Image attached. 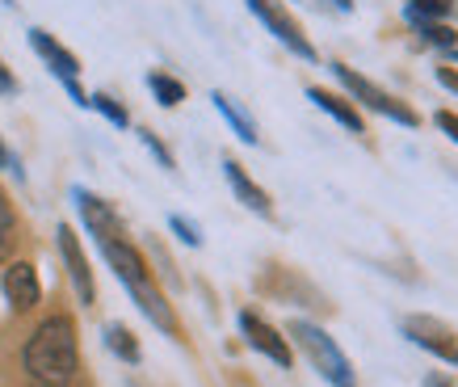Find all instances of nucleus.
Here are the masks:
<instances>
[{"instance_id":"nucleus-21","label":"nucleus","mask_w":458,"mask_h":387,"mask_svg":"<svg viewBox=\"0 0 458 387\" xmlns=\"http://www.w3.org/2000/svg\"><path fill=\"white\" fill-rule=\"evenodd\" d=\"M168 223H173V232H177L181 240H185V245H202V236H198V228H194L190 219H181V215H173Z\"/></svg>"},{"instance_id":"nucleus-4","label":"nucleus","mask_w":458,"mask_h":387,"mask_svg":"<svg viewBox=\"0 0 458 387\" xmlns=\"http://www.w3.org/2000/svg\"><path fill=\"white\" fill-rule=\"evenodd\" d=\"M333 76L341 84H345L349 93H353V101H361L366 110H375V114H383V118H391V123H400V126H417V114L403 106L400 97H391L387 89H378L375 81H366L361 72H353V68H345V64H333Z\"/></svg>"},{"instance_id":"nucleus-24","label":"nucleus","mask_w":458,"mask_h":387,"mask_svg":"<svg viewBox=\"0 0 458 387\" xmlns=\"http://www.w3.org/2000/svg\"><path fill=\"white\" fill-rule=\"evenodd\" d=\"M437 81H442L445 89L458 97V72H454V68H437Z\"/></svg>"},{"instance_id":"nucleus-1","label":"nucleus","mask_w":458,"mask_h":387,"mask_svg":"<svg viewBox=\"0 0 458 387\" xmlns=\"http://www.w3.org/2000/svg\"><path fill=\"white\" fill-rule=\"evenodd\" d=\"M21 362H26V374L38 387H68L76 379V371H81L76 324L68 316H47L38 329L30 332Z\"/></svg>"},{"instance_id":"nucleus-25","label":"nucleus","mask_w":458,"mask_h":387,"mask_svg":"<svg viewBox=\"0 0 458 387\" xmlns=\"http://www.w3.org/2000/svg\"><path fill=\"white\" fill-rule=\"evenodd\" d=\"M17 89V81L9 76V68H4V59H0V93H13Z\"/></svg>"},{"instance_id":"nucleus-5","label":"nucleus","mask_w":458,"mask_h":387,"mask_svg":"<svg viewBox=\"0 0 458 387\" xmlns=\"http://www.w3.org/2000/svg\"><path fill=\"white\" fill-rule=\"evenodd\" d=\"M249 9L257 17H261V26L274 34V39L286 47V51H294L299 59H316V47L307 42V34H303V26L294 22L286 9H282L278 0H249Z\"/></svg>"},{"instance_id":"nucleus-9","label":"nucleus","mask_w":458,"mask_h":387,"mask_svg":"<svg viewBox=\"0 0 458 387\" xmlns=\"http://www.w3.org/2000/svg\"><path fill=\"white\" fill-rule=\"evenodd\" d=\"M0 290H4V304L13 312H34L42 299V282H38V270L30 262H13L4 265V278H0Z\"/></svg>"},{"instance_id":"nucleus-8","label":"nucleus","mask_w":458,"mask_h":387,"mask_svg":"<svg viewBox=\"0 0 458 387\" xmlns=\"http://www.w3.org/2000/svg\"><path fill=\"white\" fill-rule=\"evenodd\" d=\"M240 332H244V341H249L257 354H265L269 362H278V366L291 371L294 354H291V346H286V337H282L274 324H265L257 312H240Z\"/></svg>"},{"instance_id":"nucleus-6","label":"nucleus","mask_w":458,"mask_h":387,"mask_svg":"<svg viewBox=\"0 0 458 387\" xmlns=\"http://www.w3.org/2000/svg\"><path fill=\"white\" fill-rule=\"evenodd\" d=\"M30 47H34L42 64H47V68L64 81V89L76 97V106H89V97H84L81 81H76V76H81V64H76V56H72L68 47H64V42H55L47 30H30Z\"/></svg>"},{"instance_id":"nucleus-26","label":"nucleus","mask_w":458,"mask_h":387,"mask_svg":"<svg viewBox=\"0 0 458 387\" xmlns=\"http://www.w3.org/2000/svg\"><path fill=\"white\" fill-rule=\"evenodd\" d=\"M0 168H13V173H17V160H13V152L4 148V139H0Z\"/></svg>"},{"instance_id":"nucleus-10","label":"nucleus","mask_w":458,"mask_h":387,"mask_svg":"<svg viewBox=\"0 0 458 387\" xmlns=\"http://www.w3.org/2000/svg\"><path fill=\"white\" fill-rule=\"evenodd\" d=\"M59 253H64V265H68L72 287H76V295H81V304H93V299H98V287H93V270H89V262H84L81 240H76V232H72L68 223L59 228Z\"/></svg>"},{"instance_id":"nucleus-28","label":"nucleus","mask_w":458,"mask_h":387,"mask_svg":"<svg viewBox=\"0 0 458 387\" xmlns=\"http://www.w3.org/2000/svg\"><path fill=\"white\" fill-rule=\"evenodd\" d=\"M336 9H353V0H333Z\"/></svg>"},{"instance_id":"nucleus-22","label":"nucleus","mask_w":458,"mask_h":387,"mask_svg":"<svg viewBox=\"0 0 458 387\" xmlns=\"http://www.w3.org/2000/svg\"><path fill=\"white\" fill-rule=\"evenodd\" d=\"M433 123L442 126L445 135H450V139H454V143H458V114H450V110H442V114H437V118H433Z\"/></svg>"},{"instance_id":"nucleus-23","label":"nucleus","mask_w":458,"mask_h":387,"mask_svg":"<svg viewBox=\"0 0 458 387\" xmlns=\"http://www.w3.org/2000/svg\"><path fill=\"white\" fill-rule=\"evenodd\" d=\"M143 143H148V148H152V152H156V160H160V165H165V168H173V156L165 152V143H160V139H156V135H148V131H143Z\"/></svg>"},{"instance_id":"nucleus-18","label":"nucleus","mask_w":458,"mask_h":387,"mask_svg":"<svg viewBox=\"0 0 458 387\" xmlns=\"http://www.w3.org/2000/svg\"><path fill=\"white\" fill-rule=\"evenodd\" d=\"M13 232H17L13 207H9V194L0 190V262H4V257H9V249H13Z\"/></svg>"},{"instance_id":"nucleus-13","label":"nucleus","mask_w":458,"mask_h":387,"mask_svg":"<svg viewBox=\"0 0 458 387\" xmlns=\"http://www.w3.org/2000/svg\"><path fill=\"white\" fill-rule=\"evenodd\" d=\"M307 97L316 101L319 110H328V114H333V118H336V123H341V126H349L353 135H361V131H366V123H361V114L353 110V106H349L345 97L328 93V89H307Z\"/></svg>"},{"instance_id":"nucleus-19","label":"nucleus","mask_w":458,"mask_h":387,"mask_svg":"<svg viewBox=\"0 0 458 387\" xmlns=\"http://www.w3.org/2000/svg\"><path fill=\"white\" fill-rule=\"evenodd\" d=\"M89 106H93V110H98L101 118H110L114 126H131V114H126L123 106H118V101H114V97L98 93V97H89Z\"/></svg>"},{"instance_id":"nucleus-20","label":"nucleus","mask_w":458,"mask_h":387,"mask_svg":"<svg viewBox=\"0 0 458 387\" xmlns=\"http://www.w3.org/2000/svg\"><path fill=\"white\" fill-rule=\"evenodd\" d=\"M420 34H425L433 47H445V51H454V47H458V30H450L445 22H425V26H420Z\"/></svg>"},{"instance_id":"nucleus-17","label":"nucleus","mask_w":458,"mask_h":387,"mask_svg":"<svg viewBox=\"0 0 458 387\" xmlns=\"http://www.w3.org/2000/svg\"><path fill=\"white\" fill-rule=\"evenodd\" d=\"M106 346H110L123 362H140V346H135L131 329H123V324H110V329H106Z\"/></svg>"},{"instance_id":"nucleus-11","label":"nucleus","mask_w":458,"mask_h":387,"mask_svg":"<svg viewBox=\"0 0 458 387\" xmlns=\"http://www.w3.org/2000/svg\"><path fill=\"white\" fill-rule=\"evenodd\" d=\"M76 207H81V215H84V228L98 236V240H110V236H126L123 223H118V215H114V211L101 202L98 194L76 190Z\"/></svg>"},{"instance_id":"nucleus-14","label":"nucleus","mask_w":458,"mask_h":387,"mask_svg":"<svg viewBox=\"0 0 458 387\" xmlns=\"http://www.w3.org/2000/svg\"><path fill=\"white\" fill-rule=\"evenodd\" d=\"M210 101H215V110H219L223 118L232 123V131H236V135L244 139V143H257V126H252V118H249L244 110H240V106L232 101V97H227V93H215Z\"/></svg>"},{"instance_id":"nucleus-7","label":"nucleus","mask_w":458,"mask_h":387,"mask_svg":"<svg viewBox=\"0 0 458 387\" xmlns=\"http://www.w3.org/2000/svg\"><path fill=\"white\" fill-rule=\"evenodd\" d=\"M403 337H408L412 346L429 349L433 358H442V362H450V366H458V337H454V329H445L442 320L408 316V320H403Z\"/></svg>"},{"instance_id":"nucleus-15","label":"nucleus","mask_w":458,"mask_h":387,"mask_svg":"<svg viewBox=\"0 0 458 387\" xmlns=\"http://www.w3.org/2000/svg\"><path fill=\"white\" fill-rule=\"evenodd\" d=\"M454 13V0H408V22H445V17Z\"/></svg>"},{"instance_id":"nucleus-27","label":"nucleus","mask_w":458,"mask_h":387,"mask_svg":"<svg viewBox=\"0 0 458 387\" xmlns=\"http://www.w3.org/2000/svg\"><path fill=\"white\" fill-rule=\"evenodd\" d=\"M425 387H454V383H445V379H437V374H429V379H425Z\"/></svg>"},{"instance_id":"nucleus-3","label":"nucleus","mask_w":458,"mask_h":387,"mask_svg":"<svg viewBox=\"0 0 458 387\" xmlns=\"http://www.w3.org/2000/svg\"><path fill=\"white\" fill-rule=\"evenodd\" d=\"M291 332H294V341L303 346V354L311 358V366H316V371L324 374L333 387H353V383H358V379H353L349 358L341 354V346H336V341L319 329V324H311V320H294Z\"/></svg>"},{"instance_id":"nucleus-16","label":"nucleus","mask_w":458,"mask_h":387,"mask_svg":"<svg viewBox=\"0 0 458 387\" xmlns=\"http://www.w3.org/2000/svg\"><path fill=\"white\" fill-rule=\"evenodd\" d=\"M148 89H152V93H156V101H160V106H168V110L185 101V84H181V81H173L168 72H152V76H148Z\"/></svg>"},{"instance_id":"nucleus-29","label":"nucleus","mask_w":458,"mask_h":387,"mask_svg":"<svg viewBox=\"0 0 458 387\" xmlns=\"http://www.w3.org/2000/svg\"><path fill=\"white\" fill-rule=\"evenodd\" d=\"M454 59H458V47H454Z\"/></svg>"},{"instance_id":"nucleus-2","label":"nucleus","mask_w":458,"mask_h":387,"mask_svg":"<svg viewBox=\"0 0 458 387\" xmlns=\"http://www.w3.org/2000/svg\"><path fill=\"white\" fill-rule=\"evenodd\" d=\"M98 245H101V253H106L110 270L118 274V282H123V287L131 290V299L140 304L143 316L152 320L156 329L177 332V320H173V312H168L160 287L152 282V270H148V262L140 257V249H135L126 236H110V240H98Z\"/></svg>"},{"instance_id":"nucleus-12","label":"nucleus","mask_w":458,"mask_h":387,"mask_svg":"<svg viewBox=\"0 0 458 387\" xmlns=\"http://www.w3.org/2000/svg\"><path fill=\"white\" fill-rule=\"evenodd\" d=\"M223 173H227V181H232V190H236V198L244 202L249 211H257V215H269L274 211V202H269V194L257 185V181L244 173V168L236 165V160H223Z\"/></svg>"}]
</instances>
